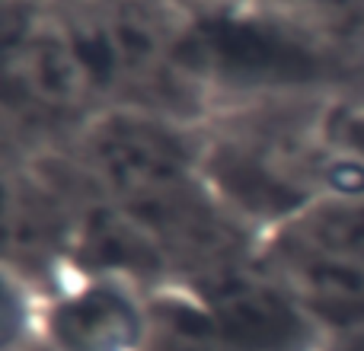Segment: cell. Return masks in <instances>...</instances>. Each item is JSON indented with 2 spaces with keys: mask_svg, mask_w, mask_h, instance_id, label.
Here are the masks:
<instances>
[{
  "mask_svg": "<svg viewBox=\"0 0 364 351\" xmlns=\"http://www.w3.org/2000/svg\"><path fill=\"white\" fill-rule=\"evenodd\" d=\"M250 13L346 74L364 93V0H252Z\"/></svg>",
  "mask_w": 364,
  "mask_h": 351,
  "instance_id": "277c9868",
  "label": "cell"
},
{
  "mask_svg": "<svg viewBox=\"0 0 364 351\" xmlns=\"http://www.w3.org/2000/svg\"><path fill=\"white\" fill-rule=\"evenodd\" d=\"M164 4L188 26H214L243 16L252 0H164Z\"/></svg>",
  "mask_w": 364,
  "mask_h": 351,
  "instance_id": "5b68a950",
  "label": "cell"
},
{
  "mask_svg": "<svg viewBox=\"0 0 364 351\" xmlns=\"http://www.w3.org/2000/svg\"><path fill=\"white\" fill-rule=\"evenodd\" d=\"M6 339L45 351H144L151 291L106 271H70L38 297L6 284Z\"/></svg>",
  "mask_w": 364,
  "mask_h": 351,
  "instance_id": "3957f363",
  "label": "cell"
},
{
  "mask_svg": "<svg viewBox=\"0 0 364 351\" xmlns=\"http://www.w3.org/2000/svg\"><path fill=\"white\" fill-rule=\"evenodd\" d=\"M316 320L259 259L151 291L144 351H320Z\"/></svg>",
  "mask_w": 364,
  "mask_h": 351,
  "instance_id": "6da1fadb",
  "label": "cell"
},
{
  "mask_svg": "<svg viewBox=\"0 0 364 351\" xmlns=\"http://www.w3.org/2000/svg\"><path fill=\"white\" fill-rule=\"evenodd\" d=\"M333 138L346 151L364 157V106H339L333 112Z\"/></svg>",
  "mask_w": 364,
  "mask_h": 351,
  "instance_id": "8992f818",
  "label": "cell"
},
{
  "mask_svg": "<svg viewBox=\"0 0 364 351\" xmlns=\"http://www.w3.org/2000/svg\"><path fill=\"white\" fill-rule=\"evenodd\" d=\"M4 351H45V348L38 345L36 339L23 335V339H6V342H4Z\"/></svg>",
  "mask_w": 364,
  "mask_h": 351,
  "instance_id": "ba28073f",
  "label": "cell"
},
{
  "mask_svg": "<svg viewBox=\"0 0 364 351\" xmlns=\"http://www.w3.org/2000/svg\"><path fill=\"white\" fill-rule=\"evenodd\" d=\"M320 351H364V320L323 335Z\"/></svg>",
  "mask_w": 364,
  "mask_h": 351,
  "instance_id": "52a82bcc",
  "label": "cell"
},
{
  "mask_svg": "<svg viewBox=\"0 0 364 351\" xmlns=\"http://www.w3.org/2000/svg\"><path fill=\"white\" fill-rule=\"evenodd\" d=\"M259 265L323 333L364 320V192L323 195L259 243Z\"/></svg>",
  "mask_w": 364,
  "mask_h": 351,
  "instance_id": "7a4b0ae2",
  "label": "cell"
}]
</instances>
